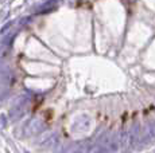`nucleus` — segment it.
<instances>
[{"label":"nucleus","instance_id":"nucleus-2","mask_svg":"<svg viewBox=\"0 0 155 153\" xmlns=\"http://www.w3.org/2000/svg\"><path fill=\"white\" fill-rule=\"evenodd\" d=\"M11 79H12V74H11L10 70L7 69H0V98L4 93H7V89L11 83Z\"/></svg>","mask_w":155,"mask_h":153},{"label":"nucleus","instance_id":"nucleus-4","mask_svg":"<svg viewBox=\"0 0 155 153\" xmlns=\"http://www.w3.org/2000/svg\"><path fill=\"white\" fill-rule=\"evenodd\" d=\"M7 51H8V45H5V43L4 45H0V59L7 54Z\"/></svg>","mask_w":155,"mask_h":153},{"label":"nucleus","instance_id":"nucleus-3","mask_svg":"<svg viewBox=\"0 0 155 153\" xmlns=\"http://www.w3.org/2000/svg\"><path fill=\"white\" fill-rule=\"evenodd\" d=\"M26 99H23V102H18L15 106L11 109V113H10V116H11V120L12 121H16V120H19L20 117L25 114V111H26Z\"/></svg>","mask_w":155,"mask_h":153},{"label":"nucleus","instance_id":"nucleus-1","mask_svg":"<svg viewBox=\"0 0 155 153\" xmlns=\"http://www.w3.org/2000/svg\"><path fill=\"white\" fill-rule=\"evenodd\" d=\"M45 128H46V126H45V122L42 120L38 118V117H34V118H31L26 123L25 133H26V136H34V134L41 133Z\"/></svg>","mask_w":155,"mask_h":153}]
</instances>
